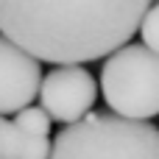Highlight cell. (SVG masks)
<instances>
[{
  "instance_id": "ba28073f",
  "label": "cell",
  "mask_w": 159,
  "mask_h": 159,
  "mask_svg": "<svg viewBox=\"0 0 159 159\" xmlns=\"http://www.w3.org/2000/svg\"><path fill=\"white\" fill-rule=\"evenodd\" d=\"M140 34H143V45H148L151 50L159 53V0H157V6H151L148 14L143 17Z\"/></svg>"
},
{
  "instance_id": "277c9868",
  "label": "cell",
  "mask_w": 159,
  "mask_h": 159,
  "mask_svg": "<svg viewBox=\"0 0 159 159\" xmlns=\"http://www.w3.org/2000/svg\"><path fill=\"white\" fill-rule=\"evenodd\" d=\"M95 98H98V84L92 73L84 70L81 64H59L42 78L39 103L61 126L87 117L89 109L95 106Z\"/></svg>"
},
{
  "instance_id": "5b68a950",
  "label": "cell",
  "mask_w": 159,
  "mask_h": 159,
  "mask_svg": "<svg viewBox=\"0 0 159 159\" xmlns=\"http://www.w3.org/2000/svg\"><path fill=\"white\" fill-rule=\"evenodd\" d=\"M42 89V61L0 34V115L31 106Z\"/></svg>"
},
{
  "instance_id": "52a82bcc",
  "label": "cell",
  "mask_w": 159,
  "mask_h": 159,
  "mask_svg": "<svg viewBox=\"0 0 159 159\" xmlns=\"http://www.w3.org/2000/svg\"><path fill=\"white\" fill-rule=\"evenodd\" d=\"M14 120H17L25 131H31V134H36V137H48V134H50V123H53V117L45 112V106H25V109L17 112Z\"/></svg>"
},
{
  "instance_id": "3957f363",
  "label": "cell",
  "mask_w": 159,
  "mask_h": 159,
  "mask_svg": "<svg viewBox=\"0 0 159 159\" xmlns=\"http://www.w3.org/2000/svg\"><path fill=\"white\" fill-rule=\"evenodd\" d=\"M101 92L115 115L151 120L159 115V53L148 45H123L106 56Z\"/></svg>"
},
{
  "instance_id": "6da1fadb",
  "label": "cell",
  "mask_w": 159,
  "mask_h": 159,
  "mask_svg": "<svg viewBox=\"0 0 159 159\" xmlns=\"http://www.w3.org/2000/svg\"><path fill=\"white\" fill-rule=\"evenodd\" d=\"M151 0H0V34L48 64H84L129 45Z\"/></svg>"
},
{
  "instance_id": "7a4b0ae2",
  "label": "cell",
  "mask_w": 159,
  "mask_h": 159,
  "mask_svg": "<svg viewBox=\"0 0 159 159\" xmlns=\"http://www.w3.org/2000/svg\"><path fill=\"white\" fill-rule=\"evenodd\" d=\"M48 159H159V129L148 120L89 112L53 137Z\"/></svg>"
},
{
  "instance_id": "8992f818",
  "label": "cell",
  "mask_w": 159,
  "mask_h": 159,
  "mask_svg": "<svg viewBox=\"0 0 159 159\" xmlns=\"http://www.w3.org/2000/svg\"><path fill=\"white\" fill-rule=\"evenodd\" d=\"M53 140L25 131L17 120L0 115V159H48Z\"/></svg>"
}]
</instances>
